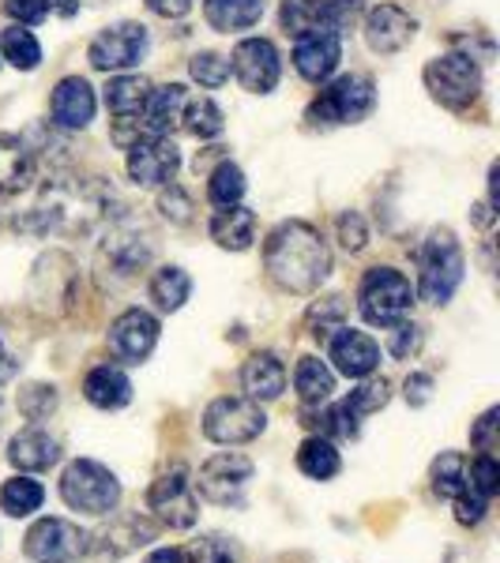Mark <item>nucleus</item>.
I'll return each mask as SVG.
<instances>
[{"instance_id": "nucleus-14", "label": "nucleus", "mask_w": 500, "mask_h": 563, "mask_svg": "<svg viewBox=\"0 0 500 563\" xmlns=\"http://www.w3.org/2000/svg\"><path fill=\"white\" fill-rule=\"evenodd\" d=\"M233 76L244 90L252 95H268L275 90L279 76H283V60H279V49L268 38H244L233 49Z\"/></svg>"}, {"instance_id": "nucleus-17", "label": "nucleus", "mask_w": 500, "mask_h": 563, "mask_svg": "<svg viewBox=\"0 0 500 563\" xmlns=\"http://www.w3.org/2000/svg\"><path fill=\"white\" fill-rule=\"evenodd\" d=\"M331 361H335V372H343V376L366 379L380 365V346L369 339L366 331L339 327V334L331 339Z\"/></svg>"}, {"instance_id": "nucleus-47", "label": "nucleus", "mask_w": 500, "mask_h": 563, "mask_svg": "<svg viewBox=\"0 0 500 563\" xmlns=\"http://www.w3.org/2000/svg\"><path fill=\"white\" fill-rule=\"evenodd\" d=\"M8 15L12 20H20L26 26H34V23H42L45 15H50V8H45V0H8Z\"/></svg>"}, {"instance_id": "nucleus-7", "label": "nucleus", "mask_w": 500, "mask_h": 563, "mask_svg": "<svg viewBox=\"0 0 500 563\" xmlns=\"http://www.w3.org/2000/svg\"><path fill=\"white\" fill-rule=\"evenodd\" d=\"M377 102V90L366 76H339L331 87L320 90L313 106H308V121L316 124H354L369 113Z\"/></svg>"}, {"instance_id": "nucleus-3", "label": "nucleus", "mask_w": 500, "mask_h": 563, "mask_svg": "<svg viewBox=\"0 0 500 563\" xmlns=\"http://www.w3.org/2000/svg\"><path fill=\"white\" fill-rule=\"evenodd\" d=\"M414 305V286L406 275H399L395 267H372L361 278L358 289V308L366 316V323L372 327H392L395 320H403Z\"/></svg>"}, {"instance_id": "nucleus-27", "label": "nucleus", "mask_w": 500, "mask_h": 563, "mask_svg": "<svg viewBox=\"0 0 500 563\" xmlns=\"http://www.w3.org/2000/svg\"><path fill=\"white\" fill-rule=\"evenodd\" d=\"M297 470L313 481H331L343 470V459H339V451H335L331 440H324V435H308V440L302 443V451H297Z\"/></svg>"}, {"instance_id": "nucleus-25", "label": "nucleus", "mask_w": 500, "mask_h": 563, "mask_svg": "<svg viewBox=\"0 0 500 563\" xmlns=\"http://www.w3.org/2000/svg\"><path fill=\"white\" fill-rule=\"evenodd\" d=\"M204 15L215 31L238 34L263 20V0H204Z\"/></svg>"}, {"instance_id": "nucleus-23", "label": "nucleus", "mask_w": 500, "mask_h": 563, "mask_svg": "<svg viewBox=\"0 0 500 563\" xmlns=\"http://www.w3.org/2000/svg\"><path fill=\"white\" fill-rule=\"evenodd\" d=\"M211 241L218 244V249L244 252L252 241H257V214L241 203L218 207L215 218H211Z\"/></svg>"}, {"instance_id": "nucleus-28", "label": "nucleus", "mask_w": 500, "mask_h": 563, "mask_svg": "<svg viewBox=\"0 0 500 563\" xmlns=\"http://www.w3.org/2000/svg\"><path fill=\"white\" fill-rule=\"evenodd\" d=\"M294 387L305 406H320L335 390V372L327 368L320 357H302L297 361V372H294Z\"/></svg>"}, {"instance_id": "nucleus-24", "label": "nucleus", "mask_w": 500, "mask_h": 563, "mask_svg": "<svg viewBox=\"0 0 500 563\" xmlns=\"http://www.w3.org/2000/svg\"><path fill=\"white\" fill-rule=\"evenodd\" d=\"M34 180V158L26 143L12 132H0V192H23Z\"/></svg>"}, {"instance_id": "nucleus-32", "label": "nucleus", "mask_w": 500, "mask_h": 563, "mask_svg": "<svg viewBox=\"0 0 500 563\" xmlns=\"http://www.w3.org/2000/svg\"><path fill=\"white\" fill-rule=\"evenodd\" d=\"M433 493L444 499H456L459 493H467V459L448 451L433 462Z\"/></svg>"}, {"instance_id": "nucleus-41", "label": "nucleus", "mask_w": 500, "mask_h": 563, "mask_svg": "<svg viewBox=\"0 0 500 563\" xmlns=\"http://www.w3.org/2000/svg\"><path fill=\"white\" fill-rule=\"evenodd\" d=\"M343 316H347V308H343V297H327L308 312V327H313L316 339H327L331 331H339L343 327Z\"/></svg>"}, {"instance_id": "nucleus-50", "label": "nucleus", "mask_w": 500, "mask_h": 563, "mask_svg": "<svg viewBox=\"0 0 500 563\" xmlns=\"http://www.w3.org/2000/svg\"><path fill=\"white\" fill-rule=\"evenodd\" d=\"M148 8L162 20H181V15L193 12V0H148Z\"/></svg>"}, {"instance_id": "nucleus-44", "label": "nucleus", "mask_w": 500, "mask_h": 563, "mask_svg": "<svg viewBox=\"0 0 500 563\" xmlns=\"http://www.w3.org/2000/svg\"><path fill=\"white\" fill-rule=\"evenodd\" d=\"M417 342H422V334H417V327L414 323H406V320H395L392 327H388V353L399 361H406L411 353L417 350Z\"/></svg>"}, {"instance_id": "nucleus-16", "label": "nucleus", "mask_w": 500, "mask_h": 563, "mask_svg": "<svg viewBox=\"0 0 500 563\" xmlns=\"http://www.w3.org/2000/svg\"><path fill=\"white\" fill-rule=\"evenodd\" d=\"M417 31V20L411 12H403L399 4H380L369 12L366 20V42L377 53H399L403 45H411Z\"/></svg>"}, {"instance_id": "nucleus-19", "label": "nucleus", "mask_w": 500, "mask_h": 563, "mask_svg": "<svg viewBox=\"0 0 500 563\" xmlns=\"http://www.w3.org/2000/svg\"><path fill=\"white\" fill-rule=\"evenodd\" d=\"M8 462L15 470H26V474H42V470L61 462V443L42 429H23L8 443Z\"/></svg>"}, {"instance_id": "nucleus-2", "label": "nucleus", "mask_w": 500, "mask_h": 563, "mask_svg": "<svg viewBox=\"0 0 500 563\" xmlns=\"http://www.w3.org/2000/svg\"><path fill=\"white\" fill-rule=\"evenodd\" d=\"M463 249L448 230L430 233V241L417 252V294L425 305H448L463 282Z\"/></svg>"}, {"instance_id": "nucleus-8", "label": "nucleus", "mask_w": 500, "mask_h": 563, "mask_svg": "<svg viewBox=\"0 0 500 563\" xmlns=\"http://www.w3.org/2000/svg\"><path fill=\"white\" fill-rule=\"evenodd\" d=\"M87 533L68 519H39L26 530L23 552L34 563H68L87 552Z\"/></svg>"}, {"instance_id": "nucleus-49", "label": "nucleus", "mask_w": 500, "mask_h": 563, "mask_svg": "<svg viewBox=\"0 0 500 563\" xmlns=\"http://www.w3.org/2000/svg\"><path fill=\"white\" fill-rule=\"evenodd\" d=\"M433 398V376H425V372H414V376H406V402L411 406H425Z\"/></svg>"}, {"instance_id": "nucleus-46", "label": "nucleus", "mask_w": 500, "mask_h": 563, "mask_svg": "<svg viewBox=\"0 0 500 563\" xmlns=\"http://www.w3.org/2000/svg\"><path fill=\"white\" fill-rule=\"evenodd\" d=\"M486 511H489V499L475 496L470 488H467V493H459V496H456V519H459L463 526H478L481 519H486Z\"/></svg>"}, {"instance_id": "nucleus-10", "label": "nucleus", "mask_w": 500, "mask_h": 563, "mask_svg": "<svg viewBox=\"0 0 500 563\" xmlns=\"http://www.w3.org/2000/svg\"><path fill=\"white\" fill-rule=\"evenodd\" d=\"M148 507L170 530H188L199 519V499L185 470H170L166 477L154 481L148 493Z\"/></svg>"}, {"instance_id": "nucleus-18", "label": "nucleus", "mask_w": 500, "mask_h": 563, "mask_svg": "<svg viewBox=\"0 0 500 563\" xmlns=\"http://www.w3.org/2000/svg\"><path fill=\"white\" fill-rule=\"evenodd\" d=\"M95 106H98V98H95V90H90L87 79H79V76H68V79H61L57 90H53V121L61 124V129H87L90 121H95Z\"/></svg>"}, {"instance_id": "nucleus-37", "label": "nucleus", "mask_w": 500, "mask_h": 563, "mask_svg": "<svg viewBox=\"0 0 500 563\" xmlns=\"http://www.w3.org/2000/svg\"><path fill=\"white\" fill-rule=\"evenodd\" d=\"M467 488L481 499H493L500 493V466L493 451H478V459L467 470Z\"/></svg>"}, {"instance_id": "nucleus-4", "label": "nucleus", "mask_w": 500, "mask_h": 563, "mask_svg": "<svg viewBox=\"0 0 500 563\" xmlns=\"http://www.w3.org/2000/svg\"><path fill=\"white\" fill-rule=\"evenodd\" d=\"M61 496L72 511L84 515H109L117 504H121V481H117L102 462L79 459L72 462L61 477Z\"/></svg>"}, {"instance_id": "nucleus-45", "label": "nucleus", "mask_w": 500, "mask_h": 563, "mask_svg": "<svg viewBox=\"0 0 500 563\" xmlns=\"http://www.w3.org/2000/svg\"><path fill=\"white\" fill-rule=\"evenodd\" d=\"M339 241L347 252H361L369 241V230H366V218H361L358 211H347L339 214Z\"/></svg>"}, {"instance_id": "nucleus-30", "label": "nucleus", "mask_w": 500, "mask_h": 563, "mask_svg": "<svg viewBox=\"0 0 500 563\" xmlns=\"http://www.w3.org/2000/svg\"><path fill=\"white\" fill-rule=\"evenodd\" d=\"M193 294V278L181 267H162L159 275L151 278V301L162 308V312H177L181 305Z\"/></svg>"}, {"instance_id": "nucleus-36", "label": "nucleus", "mask_w": 500, "mask_h": 563, "mask_svg": "<svg viewBox=\"0 0 500 563\" xmlns=\"http://www.w3.org/2000/svg\"><path fill=\"white\" fill-rule=\"evenodd\" d=\"M207 196H211L215 207H233L241 203L244 196V174L238 166H230V162H222V166L211 174V185H207Z\"/></svg>"}, {"instance_id": "nucleus-1", "label": "nucleus", "mask_w": 500, "mask_h": 563, "mask_svg": "<svg viewBox=\"0 0 500 563\" xmlns=\"http://www.w3.org/2000/svg\"><path fill=\"white\" fill-rule=\"evenodd\" d=\"M268 275L290 294H313L331 275V252L308 222H283L263 244Z\"/></svg>"}, {"instance_id": "nucleus-31", "label": "nucleus", "mask_w": 500, "mask_h": 563, "mask_svg": "<svg viewBox=\"0 0 500 563\" xmlns=\"http://www.w3.org/2000/svg\"><path fill=\"white\" fill-rule=\"evenodd\" d=\"M0 49H4L8 65H15L20 71H34L42 65V45L31 31H23V26H8V31L0 34Z\"/></svg>"}, {"instance_id": "nucleus-52", "label": "nucleus", "mask_w": 500, "mask_h": 563, "mask_svg": "<svg viewBox=\"0 0 500 563\" xmlns=\"http://www.w3.org/2000/svg\"><path fill=\"white\" fill-rule=\"evenodd\" d=\"M148 563H185V556H181L177 549H159V552H151Z\"/></svg>"}, {"instance_id": "nucleus-21", "label": "nucleus", "mask_w": 500, "mask_h": 563, "mask_svg": "<svg viewBox=\"0 0 500 563\" xmlns=\"http://www.w3.org/2000/svg\"><path fill=\"white\" fill-rule=\"evenodd\" d=\"M84 395L98 410H121V406L132 402V379L117 365H98V368H90V376L84 379Z\"/></svg>"}, {"instance_id": "nucleus-42", "label": "nucleus", "mask_w": 500, "mask_h": 563, "mask_svg": "<svg viewBox=\"0 0 500 563\" xmlns=\"http://www.w3.org/2000/svg\"><path fill=\"white\" fill-rule=\"evenodd\" d=\"M53 406H57V390L45 387V384L26 387V390H23V398H20V410H23L26 417H31V421H42V417H50V413H53Z\"/></svg>"}, {"instance_id": "nucleus-15", "label": "nucleus", "mask_w": 500, "mask_h": 563, "mask_svg": "<svg viewBox=\"0 0 500 563\" xmlns=\"http://www.w3.org/2000/svg\"><path fill=\"white\" fill-rule=\"evenodd\" d=\"M339 60H343V34L327 31V26H313V31L297 34L294 68H297V76L308 79V84L331 79V71L339 68Z\"/></svg>"}, {"instance_id": "nucleus-12", "label": "nucleus", "mask_w": 500, "mask_h": 563, "mask_svg": "<svg viewBox=\"0 0 500 563\" xmlns=\"http://www.w3.org/2000/svg\"><path fill=\"white\" fill-rule=\"evenodd\" d=\"M252 481V462L238 455V451H222V455L207 459L199 466V493H204L211 504H241L244 485Z\"/></svg>"}, {"instance_id": "nucleus-22", "label": "nucleus", "mask_w": 500, "mask_h": 563, "mask_svg": "<svg viewBox=\"0 0 500 563\" xmlns=\"http://www.w3.org/2000/svg\"><path fill=\"white\" fill-rule=\"evenodd\" d=\"M241 384L249 390L252 402H271L286 390V368L275 353H257V357L244 361Z\"/></svg>"}, {"instance_id": "nucleus-38", "label": "nucleus", "mask_w": 500, "mask_h": 563, "mask_svg": "<svg viewBox=\"0 0 500 563\" xmlns=\"http://www.w3.org/2000/svg\"><path fill=\"white\" fill-rule=\"evenodd\" d=\"M188 560L193 563H241V552H238V544H233V538H226V533H207V538L193 541Z\"/></svg>"}, {"instance_id": "nucleus-13", "label": "nucleus", "mask_w": 500, "mask_h": 563, "mask_svg": "<svg viewBox=\"0 0 500 563\" xmlns=\"http://www.w3.org/2000/svg\"><path fill=\"white\" fill-rule=\"evenodd\" d=\"M154 346H159V320L143 308H129L109 327V350L124 365H143Z\"/></svg>"}, {"instance_id": "nucleus-40", "label": "nucleus", "mask_w": 500, "mask_h": 563, "mask_svg": "<svg viewBox=\"0 0 500 563\" xmlns=\"http://www.w3.org/2000/svg\"><path fill=\"white\" fill-rule=\"evenodd\" d=\"M188 71H193L199 87H222L230 79V60L218 57V53H196Z\"/></svg>"}, {"instance_id": "nucleus-53", "label": "nucleus", "mask_w": 500, "mask_h": 563, "mask_svg": "<svg viewBox=\"0 0 500 563\" xmlns=\"http://www.w3.org/2000/svg\"><path fill=\"white\" fill-rule=\"evenodd\" d=\"M8 372H12V365H8V353L0 346V376H8Z\"/></svg>"}, {"instance_id": "nucleus-5", "label": "nucleus", "mask_w": 500, "mask_h": 563, "mask_svg": "<svg viewBox=\"0 0 500 563\" xmlns=\"http://www.w3.org/2000/svg\"><path fill=\"white\" fill-rule=\"evenodd\" d=\"M263 429H268V413L252 398H215L204 413V435L222 448L252 443Z\"/></svg>"}, {"instance_id": "nucleus-11", "label": "nucleus", "mask_w": 500, "mask_h": 563, "mask_svg": "<svg viewBox=\"0 0 500 563\" xmlns=\"http://www.w3.org/2000/svg\"><path fill=\"white\" fill-rule=\"evenodd\" d=\"M181 151L170 135H148L129 147V177L143 188H162L177 177Z\"/></svg>"}, {"instance_id": "nucleus-29", "label": "nucleus", "mask_w": 500, "mask_h": 563, "mask_svg": "<svg viewBox=\"0 0 500 563\" xmlns=\"http://www.w3.org/2000/svg\"><path fill=\"white\" fill-rule=\"evenodd\" d=\"M42 499H45V488L39 485V481L12 477L4 488H0V511L12 515V519H26V515L39 511Z\"/></svg>"}, {"instance_id": "nucleus-39", "label": "nucleus", "mask_w": 500, "mask_h": 563, "mask_svg": "<svg viewBox=\"0 0 500 563\" xmlns=\"http://www.w3.org/2000/svg\"><path fill=\"white\" fill-rule=\"evenodd\" d=\"M388 398H392V387H388V379H369V384H361L358 390H350V398H343V402H347L358 417H369V413L384 410Z\"/></svg>"}, {"instance_id": "nucleus-26", "label": "nucleus", "mask_w": 500, "mask_h": 563, "mask_svg": "<svg viewBox=\"0 0 500 563\" xmlns=\"http://www.w3.org/2000/svg\"><path fill=\"white\" fill-rule=\"evenodd\" d=\"M151 95V84L143 76H113L106 84V109L113 117H140L143 113V102Z\"/></svg>"}, {"instance_id": "nucleus-35", "label": "nucleus", "mask_w": 500, "mask_h": 563, "mask_svg": "<svg viewBox=\"0 0 500 563\" xmlns=\"http://www.w3.org/2000/svg\"><path fill=\"white\" fill-rule=\"evenodd\" d=\"M361 8H366V0H320V4H313L316 26H327V31L343 34L354 26V20L361 15Z\"/></svg>"}, {"instance_id": "nucleus-20", "label": "nucleus", "mask_w": 500, "mask_h": 563, "mask_svg": "<svg viewBox=\"0 0 500 563\" xmlns=\"http://www.w3.org/2000/svg\"><path fill=\"white\" fill-rule=\"evenodd\" d=\"M188 106V95L181 84H166L159 90H151L148 102H143L140 124L148 129V135H170L181 124V113Z\"/></svg>"}, {"instance_id": "nucleus-34", "label": "nucleus", "mask_w": 500, "mask_h": 563, "mask_svg": "<svg viewBox=\"0 0 500 563\" xmlns=\"http://www.w3.org/2000/svg\"><path fill=\"white\" fill-rule=\"evenodd\" d=\"M313 429H320V435L324 440H354L358 435V429H361V417L350 410L347 402H335V406H327V410H320L316 413V421H308Z\"/></svg>"}, {"instance_id": "nucleus-6", "label": "nucleus", "mask_w": 500, "mask_h": 563, "mask_svg": "<svg viewBox=\"0 0 500 563\" xmlns=\"http://www.w3.org/2000/svg\"><path fill=\"white\" fill-rule=\"evenodd\" d=\"M425 87L441 106L463 109L478 98L481 90V71L475 65V57H463V53H444L425 65Z\"/></svg>"}, {"instance_id": "nucleus-43", "label": "nucleus", "mask_w": 500, "mask_h": 563, "mask_svg": "<svg viewBox=\"0 0 500 563\" xmlns=\"http://www.w3.org/2000/svg\"><path fill=\"white\" fill-rule=\"evenodd\" d=\"M159 207H162V214L170 218V222H188L193 218V199H188V192L181 185H162V196H159Z\"/></svg>"}, {"instance_id": "nucleus-33", "label": "nucleus", "mask_w": 500, "mask_h": 563, "mask_svg": "<svg viewBox=\"0 0 500 563\" xmlns=\"http://www.w3.org/2000/svg\"><path fill=\"white\" fill-rule=\"evenodd\" d=\"M181 121H185V129L196 135V140H215V135H222L226 121H222V109H218L211 98H196V102L185 106V113H181Z\"/></svg>"}, {"instance_id": "nucleus-48", "label": "nucleus", "mask_w": 500, "mask_h": 563, "mask_svg": "<svg viewBox=\"0 0 500 563\" xmlns=\"http://www.w3.org/2000/svg\"><path fill=\"white\" fill-rule=\"evenodd\" d=\"M497 424H500V410H489L475 429H470V443H475L478 451H493L497 448Z\"/></svg>"}, {"instance_id": "nucleus-51", "label": "nucleus", "mask_w": 500, "mask_h": 563, "mask_svg": "<svg viewBox=\"0 0 500 563\" xmlns=\"http://www.w3.org/2000/svg\"><path fill=\"white\" fill-rule=\"evenodd\" d=\"M45 8L57 15H76L79 12V0H45Z\"/></svg>"}, {"instance_id": "nucleus-9", "label": "nucleus", "mask_w": 500, "mask_h": 563, "mask_svg": "<svg viewBox=\"0 0 500 563\" xmlns=\"http://www.w3.org/2000/svg\"><path fill=\"white\" fill-rule=\"evenodd\" d=\"M148 53V26L140 23H117L106 26L95 42H90L87 57L98 71H129Z\"/></svg>"}]
</instances>
